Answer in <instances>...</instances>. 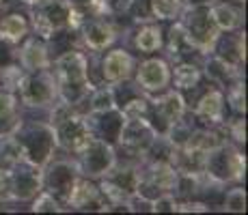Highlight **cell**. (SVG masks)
<instances>
[{"label":"cell","mask_w":248,"mask_h":215,"mask_svg":"<svg viewBox=\"0 0 248 215\" xmlns=\"http://www.w3.org/2000/svg\"><path fill=\"white\" fill-rule=\"evenodd\" d=\"M138 47L140 50H145V52H154L155 47L160 45V35H158V30H154V28H147V30H142L140 35H138Z\"/></svg>","instance_id":"5b68a950"},{"label":"cell","mask_w":248,"mask_h":215,"mask_svg":"<svg viewBox=\"0 0 248 215\" xmlns=\"http://www.w3.org/2000/svg\"><path fill=\"white\" fill-rule=\"evenodd\" d=\"M216 20L220 26H227V28H231L233 24H235V17H233V11L231 9H227V7H220V9H216Z\"/></svg>","instance_id":"30bf717a"},{"label":"cell","mask_w":248,"mask_h":215,"mask_svg":"<svg viewBox=\"0 0 248 215\" xmlns=\"http://www.w3.org/2000/svg\"><path fill=\"white\" fill-rule=\"evenodd\" d=\"M127 69H130V56L123 54V52H112L106 58V63H104V73L110 80L125 78Z\"/></svg>","instance_id":"7a4b0ae2"},{"label":"cell","mask_w":248,"mask_h":215,"mask_svg":"<svg viewBox=\"0 0 248 215\" xmlns=\"http://www.w3.org/2000/svg\"><path fill=\"white\" fill-rule=\"evenodd\" d=\"M87 41L93 47H104L108 41H110V28L104 26V24H95V26H91V30L87 35Z\"/></svg>","instance_id":"277c9868"},{"label":"cell","mask_w":248,"mask_h":215,"mask_svg":"<svg viewBox=\"0 0 248 215\" xmlns=\"http://www.w3.org/2000/svg\"><path fill=\"white\" fill-rule=\"evenodd\" d=\"M0 32L4 37H9V39H20L24 32H26V24H24L20 15H9L0 24Z\"/></svg>","instance_id":"3957f363"},{"label":"cell","mask_w":248,"mask_h":215,"mask_svg":"<svg viewBox=\"0 0 248 215\" xmlns=\"http://www.w3.org/2000/svg\"><path fill=\"white\" fill-rule=\"evenodd\" d=\"M220 95L218 93H212V95H207V97L203 99V103H201V112L203 114H207V116H218L220 114Z\"/></svg>","instance_id":"8992f818"},{"label":"cell","mask_w":248,"mask_h":215,"mask_svg":"<svg viewBox=\"0 0 248 215\" xmlns=\"http://www.w3.org/2000/svg\"><path fill=\"white\" fill-rule=\"evenodd\" d=\"M138 80L145 88H160L162 84L166 82V67L164 63H158V60H151V63H145L138 73Z\"/></svg>","instance_id":"6da1fadb"},{"label":"cell","mask_w":248,"mask_h":215,"mask_svg":"<svg viewBox=\"0 0 248 215\" xmlns=\"http://www.w3.org/2000/svg\"><path fill=\"white\" fill-rule=\"evenodd\" d=\"M91 198H95V189L91 187V185H87V183H80L78 189H74V196H71L74 204H84Z\"/></svg>","instance_id":"ba28073f"},{"label":"cell","mask_w":248,"mask_h":215,"mask_svg":"<svg viewBox=\"0 0 248 215\" xmlns=\"http://www.w3.org/2000/svg\"><path fill=\"white\" fill-rule=\"evenodd\" d=\"M177 9V0H154V11L158 17H170Z\"/></svg>","instance_id":"52a82bcc"},{"label":"cell","mask_w":248,"mask_h":215,"mask_svg":"<svg viewBox=\"0 0 248 215\" xmlns=\"http://www.w3.org/2000/svg\"><path fill=\"white\" fill-rule=\"evenodd\" d=\"M177 82H179V86H184V88L192 86L197 82V71H194L192 67H181L177 71Z\"/></svg>","instance_id":"9c48e42d"}]
</instances>
